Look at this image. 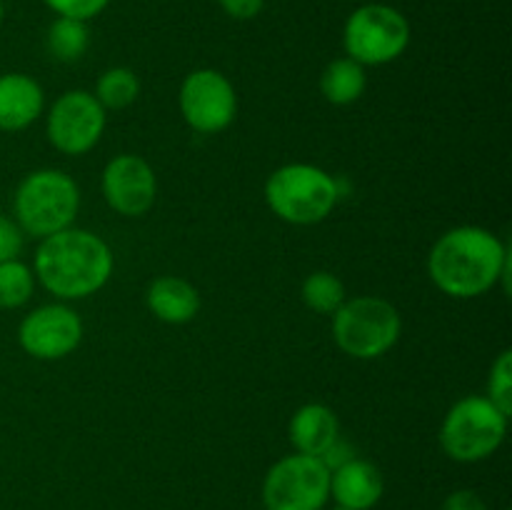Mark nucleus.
<instances>
[{
  "instance_id": "412c9836",
  "label": "nucleus",
  "mask_w": 512,
  "mask_h": 510,
  "mask_svg": "<svg viewBox=\"0 0 512 510\" xmlns=\"http://www.w3.org/2000/svg\"><path fill=\"white\" fill-rule=\"evenodd\" d=\"M35 273L20 258L0 263V310L23 308L35 293Z\"/></svg>"
},
{
  "instance_id": "f03ea898",
  "label": "nucleus",
  "mask_w": 512,
  "mask_h": 510,
  "mask_svg": "<svg viewBox=\"0 0 512 510\" xmlns=\"http://www.w3.org/2000/svg\"><path fill=\"white\" fill-rule=\"evenodd\" d=\"M113 250L100 235L65 228L40 240L33 258L35 280L58 300H83L108 285Z\"/></svg>"
},
{
  "instance_id": "4be33fe9",
  "label": "nucleus",
  "mask_w": 512,
  "mask_h": 510,
  "mask_svg": "<svg viewBox=\"0 0 512 510\" xmlns=\"http://www.w3.org/2000/svg\"><path fill=\"white\" fill-rule=\"evenodd\" d=\"M490 403L498 405L505 415H512V350H503L495 358L488 375V395Z\"/></svg>"
},
{
  "instance_id": "7ed1b4c3",
  "label": "nucleus",
  "mask_w": 512,
  "mask_h": 510,
  "mask_svg": "<svg viewBox=\"0 0 512 510\" xmlns=\"http://www.w3.org/2000/svg\"><path fill=\"white\" fill-rule=\"evenodd\" d=\"M78 210L80 188L63 170H33L15 188L13 220L25 235H33L38 240L73 228Z\"/></svg>"
},
{
  "instance_id": "a878e982",
  "label": "nucleus",
  "mask_w": 512,
  "mask_h": 510,
  "mask_svg": "<svg viewBox=\"0 0 512 510\" xmlns=\"http://www.w3.org/2000/svg\"><path fill=\"white\" fill-rule=\"evenodd\" d=\"M443 510H488V505L475 490H455L445 498Z\"/></svg>"
},
{
  "instance_id": "1a4fd4ad",
  "label": "nucleus",
  "mask_w": 512,
  "mask_h": 510,
  "mask_svg": "<svg viewBox=\"0 0 512 510\" xmlns=\"http://www.w3.org/2000/svg\"><path fill=\"white\" fill-rule=\"evenodd\" d=\"M180 115L203 135L223 133L238 115V93L228 75L215 68H198L185 75L178 93Z\"/></svg>"
},
{
  "instance_id": "f8f14e48",
  "label": "nucleus",
  "mask_w": 512,
  "mask_h": 510,
  "mask_svg": "<svg viewBox=\"0 0 512 510\" xmlns=\"http://www.w3.org/2000/svg\"><path fill=\"white\" fill-rule=\"evenodd\" d=\"M100 190L110 208L123 218H140L158 198V178L153 165L133 153H120L108 160L100 178Z\"/></svg>"
},
{
  "instance_id": "2eb2a0df",
  "label": "nucleus",
  "mask_w": 512,
  "mask_h": 510,
  "mask_svg": "<svg viewBox=\"0 0 512 510\" xmlns=\"http://www.w3.org/2000/svg\"><path fill=\"white\" fill-rule=\"evenodd\" d=\"M288 433L295 453L323 458L340 438L338 415L323 403H305L290 418Z\"/></svg>"
},
{
  "instance_id": "aec40b11",
  "label": "nucleus",
  "mask_w": 512,
  "mask_h": 510,
  "mask_svg": "<svg viewBox=\"0 0 512 510\" xmlns=\"http://www.w3.org/2000/svg\"><path fill=\"white\" fill-rule=\"evenodd\" d=\"M95 98L105 110H123L140 95V80L130 68H110L95 83Z\"/></svg>"
},
{
  "instance_id": "6e6552de",
  "label": "nucleus",
  "mask_w": 512,
  "mask_h": 510,
  "mask_svg": "<svg viewBox=\"0 0 512 510\" xmlns=\"http://www.w3.org/2000/svg\"><path fill=\"white\" fill-rule=\"evenodd\" d=\"M328 500L330 468L323 458L303 453L285 455L265 473V510H323Z\"/></svg>"
},
{
  "instance_id": "b1692460",
  "label": "nucleus",
  "mask_w": 512,
  "mask_h": 510,
  "mask_svg": "<svg viewBox=\"0 0 512 510\" xmlns=\"http://www.w3.org/2000/svg\"><path fill=\"white\" fill-rule=\"evenodd\" d=\"M25 245V233L13 218L0 213V263L20 258Z\"/></svg>"
},
{
  "instance_id": "5701e85b",
  "label": "nucleus",
  "mask_w": 512,
  "mask_h": 510,
  "mask_svg": "<svg viewBox=\"0 0 512 510\" xmlns=\"http://www.w3.org/2000/svg\"><path fill=\"white\" fill-rule=\"evenodd\" d=\"M50 10H53L58 18H73V20H88L98 18L105 8L110 5V0H43Z\"/></svg>"
},
{
  "instance_id": "4468645a",
  "label": "nucleus",
  "mask_w": 512,
  "mask_h": 510,
  "mask_svg": "<svg viewBox=\"0 0 512 510\" xmlns=\"http://www.w3.org/2000/svg\"><path fill=\"white\" fill-rule=\"evenodd\" d=\"M43 110L45 93L38 80L25 73L0 75V130H25L43 115Z\"/></svg>"
},
{
  "instance_id": "bb28decb",
  "label": "nucleus",
  "mask_w": 512,
  "mask_h": 510,
  "mask_svg": "<svg viewBox=\"0 0 512 510\" xmlns=\"http://www.w3.org/2000/svg\"><path fill=\"white\" fill-rule=\"evenodd\" d=\"M3 18H5V5L3 0H0V25H3Z\"/></svg>"
},
{
  "instance_id": "39448f33",
  "label": "nucleus",
  "mask_w": 512,
  "mask_h": 510,
  "mask_svg": "<svg viewBox=\"0 0 512 510\" xmlns=\"http://www.w3.org/2000/svg\"><path fill=\"white\" fill-rule=\"evenodd\" d=\"M403 318L390 300L358 295L333 313V338L345 355L355 360L383 358L400 340Z\"/></svg>"
},
{
  "instance_id": "393cba45",
  "label": "nucleus",
  "mask_w": 512,
  "mask_h": 510,
  "mask_svg": "<svg viewBox=\"0 0 512 510\" xmlns=\"http://www.w3.org/2000/svg\"><path fill=\"white\" fill-rule=\"evenodd\" d=\"M218 3L233 20H253L255 15H260L265 0H218Z\"/></svg>"
},
{
  "instance_id": "0eeeda50",
  "label": "nucleus",
  "mask_w": 512,
  "mask_h": 510,
  "mask_svg": "<svg viewBox=\"0 0 512 510\" xmlns=\"http://www.w3.org/2000/svg\"><path fill=\"white\" fill-rule=\"evenodd\" d=\"M413 30L408 18L388 3H365L348 15L343 48L360 65H388L408 50Z\"/></svg>"
},
{
  "instance_id": "ddd939ff",
  "label": "nucleus",
  "mask_w": 512,
  "mask_h": 510,
  "mask_svg": "<svg viewBox=\"0 0 512 510\" xmlns=\"http://www.w3.org/2000/svg\"><path fill=\"white\" fill-rule=\"evenodd\" d=\"M385 480L378 465L363 458H350L330 470V498L350 510H370L380 503Z\"/></svg>"
},
{
  "instance_id": "6ab92c4d",
  "label": "nucleus",
  "mask_w": 512,
  "mask_h": 510,
  "mask_svg": "<svg viewBox=\"0 0 512 510\" xmlns=\"http://www.w3.org/2000/svg\"><path fill=\"white\" fill-rule=\"evenodd\" d=\"M300 295H303V303L320 315H333L348 300L345 283L335 273H328V270L310 273L303 280Z\"/></svg>"
},
{
  "instance_id": "dca6fc26",
  "label": "nucleus",
  "mask_w": 512,
  "mask_h": 510,
  "mask_svg": "<svg viewBox=\"0 0 512 510\" xmlns=\"http://www.w3.org/2000/svg\"><path fill=\"white\" fill-rule=\"evenodd\" d=\"M148 310L168 325H185L198 315L200 293L190 280L180 275H160L145 293Z\"/></svg>"
},
{
  "instance_id": "9b49d317",
  "label": "nucleus",
  "mask_w": 512,
  "mask_h": 510,
  "mask_svg": "<svg viewBox=\"0 0 512 510\" xmlns=\"http://www.w3.org/2000/svg\"><path fill=\"white\" fill-rule=\"evenodd\" d=\"M83 320L70 305L48 303L30 310L18 325V343L35 360H63L78 350Z\"/></svg>"
},
{
  "instance_id": "cd10ccee",
  "label": "nucleus",
  "mask_w": 512,
  "mask_h": 510,
  "mask_svg": "<svg viewBox=\"0 0 512 510\" xmlns=\"http://www.w3.org/2000/svg\"><path fill=\"white\" fill-rule=\"evenodd\" d=\"M333 510H350V508H340V505H335V508Z\"/></svg>"
},
{
  "instance_id": "f257e3e1",
  "label": "nucleus",
  "mask_w": 512,
  "mask_h": 510,
  "mask_svg": "<svg viewBox=\"0 0 512 510\" xmlns=\"http://www.w3.org/2000/svg\"><path fill=\"white\" fill-rule=\"evenodd\" d=\"M428 275L440 293L458 300L480 298L495 285L510 290V245L488 228L458 225L435 240Z\"/></svg>"
},
{
  "instance_id": "f3484780",
  "label": "nucleus",
  "mask_w": 512,
  "mask_h": 510,
  "mask_svg": "<svg viewBox=\"0 0 512 510\" xmlns=\"http://www.w3.org/2000/svg\"><path fill=\"white\" fill-rule=\"evenodd\" d=\"M365 88H368L365 65L355 63L348 55L330 60L320 75V93L333 105H353L355 100L363 98Z\"/></svg>"
},
{
  "instance_id": "20e7f679",
  "label": "nucleus",
  "mask_w": 512,
  "mask_h": 510,
  "mask_svg": "<svg viewBox=\"0 0 512 510\" xmlns=\"http://www.w3.org/2000/svg\"><path fill=\"white\" fill-rule=\"evenodd\" d=\"M338 180L310 163L280 165L265 180V203L290 225L323 223L338 205Z\"/></svg>"
},
{
  "instance_id": "423d86ee",
  "label": "nucleus",
  "mask_w": 512,
  "mask_h": 510,
  "mask_svg": "<svg viewBox=\"0 0 512 510\" xmlns=\"http://www.w3.org/2000/svg\"><path fill=\"white\" fill-rule=\"evenodd\" d=\"M508 415L485 395H465L445 413L440 425V448L458 463H480L503 445Z\"/></svg>"
},
{
  "instance_id": "9d476101",
  "label": "nucleus",
  "mask_w": 512,
  "mask_h": 510,
  "mask_svg": "<svg viewBox=\"0 0 512 510\" xmlns=\"http://www.w3.org/2000/svg\"><path fill=\"white\" fill-rule=\"evenodd\" d=\"M108 115L88 90H68L48 110L45 130L55 150L63 155H85L100 143Z\"/></svg>"
},
{
  "instance_id": "a211bd4d",
  "label": "nucleus",
  "mask_w": 512,
  "mask_h": 510,
  "mask_svg": "<svg viewBox=\"0 0 512 510\" xmlns=\"http://www.w3.org/2000/svg\"><path fill=\"white\" fill-rule=\"evenodd\" d=\"M48 43L50 55L60 63H75L85 55L90 45V30L88 23L73 18H55L48 28Z\"/></svg>"
}]
</instances>
